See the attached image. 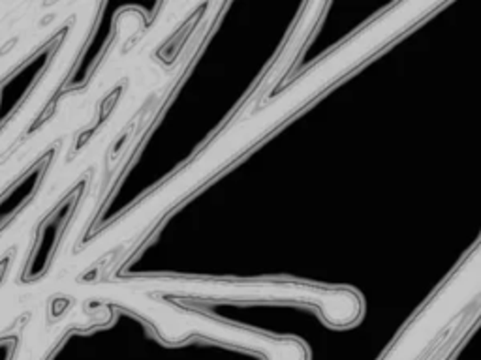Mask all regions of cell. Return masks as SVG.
I'll return each instance as SVG.
<instances>
[{
    "label": "cell",
    "instance_id": "obj_1",
    "mask_svg": "<svg viewBox=\"0 0 481 360\" xmlns=\"http://www.w3.org/2000/svg\"><path fill=\"white\" fill-rule=\"evenodd\" d=\"M438 3H401L386 10L369 25L359 28L354 36L342 42L330 55L298 77L281 94L262 106H245L232 123L205 147L198 156L181 171L135 203L123 216L115 218L104 229H98L74 255L87 257V268L96 267L113 253H126L142 243L159 221L174 211L198 188L218 175L239 156L262 141L267 133L284 124L306 104L320 96L330 84L340 81L357 66L367 62L378 51L401 38L416 27Z\"/></svg>",
    "mask_w": 481,
    "mask_h": 360
},
{
    "label": "cell",
    "instance_id": "obj_7",
    "mask_svg": "<svg viewBox=\"0 0 481 360\" xmlns=\"http://www.w3.org/2000/svg\"><path fill=\"white\" fill-rule=\"evenodd\" d=\"M17 349H20V338L15 334L0 336V360H15Z\"/></svg>",
    "mask_w": 481,
    "mask_h": 360
},
{
    "label": "cell",
    "instance_id": "obj_5",
    "mask_svg": "<svg viewBox=\"0 0 481 360\" xmlns=\"http://www.w3.org/2000/svg\"><path fill=\"white\" fill-rule=\"evenodd\" d=\"M77 21L76 15H68L64 23L0 79V133L20 115L30 96L55 66L68 36Z\"/></svg>",
    "mask_w": 481,
    "mask_h": 360
},
{
    "label": "cell",
    "instance_id": "obj_9",
    "mask_svg": "<svg viewBox=\"0 0 481 360\" xmlns=\"http://www.w3.org/2000/svg\"><path fill=\"white\" fill-rule=\"evenodd\" d=\"M15 44H17V38H12L10 42H6V44H4V47L0 49V57H4L6 53H10V51L13 49V45H15Z\"/></svg>",
    "mask_w": 481,
    "mask_h": 360
},
{
    "label": "cell",
    "instance_id": "obj_3",
    "mask_svg": "<svg viewBox=\"0 0 481 360\" xmlns=\"http://www.w3.org/2000/svg\"><path fill=\"white\" fill-rule=\"evenodd\" d=\"M77 284L94 289L91 300H100L106 306H118L149 321L151 327L167 344H181L188 338L200 336L224 346L254 351L264 360H306V351L298 340L273 338L264 332L235 327V324L222 323L198 312L184 310L175 304L159 300V297L135 293L120 280Z\"/></svg>",
    "mask_w": 481,
    "mask_h": 360
},
{
    "label": "cell",
    "instance_id": "obj_2",
    "mask_svg": "<svg viewBox=\"0 0 481 360\" xmlns=\"http://www.w3.org/2000/svg\"><path fill=\"white\" fill-rule=\"evenodd\" d=\"M135 293L232 302H298L320 310L335 327H350L363 314L359 295L346 287H328L284 280H216L188 276H140L120 280Z\"/></svg>",
    "mask_w": 481,
    "mask_h": 360
},
{
    "label": "cell",
    "instance_id": "obj_8",
    "mask_svg": "<svg viewBox=\"0 0 481 360\" xmlns=\"http://www.w3.org/2000/svg\"><path fill=\"white\" fill-rule=\"evenodd\" d=\"M15 252H17L15 246L10 248V250L4 253L3 260H0V285L4 284V280H6V276H8L10 267H12V263H13V255H15Z\"/></svg>",
    "mask_w": 481,
    "mask_h": 360
},
{
    "label": "cell",
    "instance_id": "obj_6",
    "mask_svg": "<svg viewBox=\"0 0 481 360\" xmlns=\"http://www.w3.org/2000/svg\"><path fill=\"white\" fill-rule=\"evenodd\" d=\"M64 140L51 141L40 156L34 158L25 171H21L3 192H0V236L20 218L29 204L38 197L51 167L61 156Z\"/></svg>",
    "mask_w": 481,
    "mask_h": 360
},
{
    "label": "cell",
    "instance_id": "obj_4",
    "mask_svg": "<svg viewBox=\"0 0 481 360\" xmlns=\"http://www.w3.org/2000/svg\"><path fill=\"white\" fill-rule=\"evenodd\" d=\"M94 177V169L81 177L70 190L64 192L57 203L51 207L34 228L32 243L27 253V261L21 270L20 282L25 285L42 282L53 268L59 252L64 244L66 233L72 229V224L77 218V212L87 196L91 182Z\"/></svg>",
    "mask_w": 481,
    "mask_h": 360
}]
</instances>
